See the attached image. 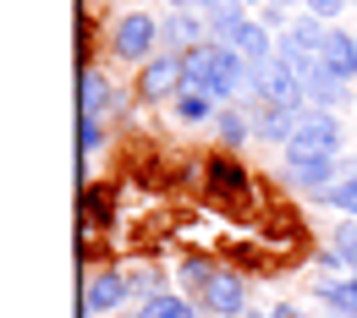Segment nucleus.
Here are the masks:
<instances>
[{
  "label": "nucleus",
  "instance_id": "nucleus-1",
  "mask_svg": "<svg viewBox=\"0 0 357 318\" xmlns=\"http://www.w3.org/2000/svg\"><path fill=\"white\" fill-rule=\"evenodd\" d=\"M286 159H341V121L330 110H303L286 143Z\"/></svg>",
  "mask_w": 357,
  "mask_h": 318
},
{
  "label": "nucleus",
  "instance_id": "nucleus-2",
  "mask_svg": "<svg viewBox=\"0 0 357 318\" xmlns=\"http://www.w3.org/2000/svg\"><path fill=\"white\" fill-rule=\"evenodd\" d=\"M253 93L264 99V104H280V110H308V88H303V77L275 55V61H264V66H253Z\"/></svg>",
  "mask_w": 357,
  "mask_h": 318
},
{
  "label": "nucleus",
  "instance_id": "nucleus-3",
  "mask_svg": "<svg viewBox=\"0 0 357 318\" xmlns=\"http://www.w3.org/2000/svg\"><path fill=\"white\" fill-rule=\"evenodd\" d=\"M165 33H160V17L154 11H127L121 22H116V33H110V45H116V61H154V45H160Z\"/></svg>",
  "mask_w": 357,
  "mask_h": 318
},
{
  "label": "nucleus",
  "instance_id": "nucleus-4",
  "mask_svg": "<svg viewBox=\"0 0 357 318\" xmlns=\"http://www.w3.org/2000/svg\"><path fill=\"white\" fill-rule=\"evenodd\" d=\"M181 88H187L181 49H165V55L143 61V72H137V99H143V104H154V99H176Z\"/></svg>",
  "mask_w": 357,
  "mask_h": 318
},
{
  "label": "nucleus",
  "instance_id": "nucleus-5",
  "mask_svg": "<svg viewBox=\"0 0 357 318\" xmlns=\"http://www.w3.org/2000/svg\"><path fill=\"white\" fill-rule=\"evenodd\" d=\"M198 308L215 313V318H242L248 313V280L231 274V269H215V280L198 291Z\"/></svg>",
  "mask_w": 357,
  "mask_h": 318
},
{
  "label": "nucleus",
  "instance_id": "nucleus-6",
  "mask_svg": "<svg viewBox=\"0 0 357 318\" xmlns=\"http://www.w3.org/2000/svg\"><path fill=\"white\" fill-rule=\"evenodd\" d=\"M127 296H132V285H127V274H116V269L89 274V280H83V313L116 318L121 308H127Z\"/></svg>",
  "mask_w": 357,
  "mask_h": 318
},
{
  "label": "nucleus",
  "instance_id": "nucleus-7",
  "mask_svg": "<svg viewBox=\"0 0 357 318\" xmlns=\"http://www.w3.org/2000/svg\"><path fill=\"white\" fill-rule=\"evenodd\" d=\"M330 28L335 22H324V17H291L286 22V33H280V55H303V61H319V49L330 39Z\"/></svg>",
  "mask_w": 357,
  "mask_h": 318
},
{
  "label": "nucleus",
  "instance_id": "nucleus-8",
  "mask_svg": "<svg viewBox=\"0 0 357 318\" xmlns=\"http://www.w3.org/2000/svg\"><path fill=\"white\" fill-rule=\"evenodd\" d=\"M225 45H236V55H242L248 66H264V61H275V55H280L275 28H269V22H253V17H248V22H242V28L225 39Z\"/></svg>",
  "mask_w": 357,
  "mask_h": 318
},
{
  "label": "nucleus",
  "instance_id": "nucleus-9",
  "mask_svg": "<svg viewBox=\"0 0 357 318\" xmlns=\"http://www.w3.org/2000/svg\"><path fill=\"white\" fill-rule=\"evenodd\" d=\"M319 66H324L330 77H341V83H357V39L347 28H330V39L319 49Z\"/></svg>",
  "mask_w": 357,
  "mask_h": 318
},
{
  "label": "nucleus",
  "instance_id": "nucleus-10",
  "mask_svg": "<svg viewBox=\"0 0 357 318\" xmlns=\"http://www.w3.org/2000/svg\"><path fill=\"white\" fill-rule=\"evenodd\" d=\"M77 110L83 116H116V83L99 72V66H83V88H77Z\"/></svg>",
  "mask_w": 357,
  "mask_h": 318
},
{
  "label": "nucleus",
  "instance_id": "nucleus-11",
  "mask_svg": "<svg viewBox=\"0 0 357 318\" xmlns=\"http://www.w3.org/2000/svg\"><path fill=\"white\" fill-rule=\"evenodd\" d=\"M291 132H297V110H280V104H253V137H264V143H275V148H286L291 143Z\"/></svg>",
  "mask_w": 357,
  "mask_h": 318
},
{
  "label": "nucleus",
  "instance_id": "nucleus-12",
  "mask_svg": "<svg viewBox=\"0 0 357 318\" xmlns=\"http://www.w3.org/2000/svg\"><path fill=\"white\" fill-rule=\"evenodd\" d=\"M286 182L303 186V192H330V186L341 182V170H335V159H286Z\"/></svg>",
  "mask_w": 357,
  "mask_h": 318
},
{
  "label": "nucleus",
  "instance_id": "nucleus-13",
  "mask_svg": "<svg viewBox=\"0 0 357 318\" xmlns=\"http://www.w3.org/2000/svg\"><path fill=\"white\" fill-rule=\"evenodd\" d=\"M160 33L171 39V45L187 55V49L204 45V33H209V17L204 11H171V17H160Z\"/></svg>",
  "mask_w": 357,
  "mask_h": 318
},
{
  "label": "nucleus",
  "instance_id": "nucleus-14",
  "mask_svg": "<svg viewBox=\"0 0 357 318\" xmlns=\"http://www.w3.org/2000/svg\"><path fill=\"white\" fill-rule=\"evenodd\" d=\"M303 88H308V110H335V104H347V99H352V88H347L341 77H330L324 66L313 72V77L303 83Z\"/></svg>",
  "mask_w": 357,
  "mask_h": 318
},
{
  "label": "nucleus",
  "instance_id": "nucleus-15",
  "mask_svg": "<svg viewBox=\"0 0 357 318\" xmlns=\"http://www.w3.org/2000/svg\"><path fill=\"white\" fill-rule=\"evenodd\" d=\"M171 110H176L181 127H204V121H215V116H220L209 93H192V88H181L176 99H171Z\"/></svg>",
  "mask_w": 357,
  "mask_h": 318
},
{
  "label": "nucleus",
  "instance_id": "nucleus-16",
  "mask_svg": "<svg viewBox=\"0 0 357 318\" xmlns=\"http://www.w3.org/2000/svg\"><path fill=\"white\" fill-rule=\"evenodd\" d=\"M319 296L330 313H347L357 318V274H341V280H319Z\"/></svg>",
  "mask_w": 357,
  "mask_h": 318
},
{
  "label": "nucleus",
  "instance_id": "nucleus-17",
  "mask_svg": "<svg viewBox=\"0 0 357 318\" xmlns=\"http://www.w3.org/2000/svg\"><path fill=\"white\" fill-rule=\"evenodd\" d=\"M215 132H220L225 148H242V143L253 137V116H242V110H220V116H215Z\"/></svg>",
  "mask_w": 357,
  "mask_h": 318
},
{
  "label": "nucleus",
  "instance_id": "nucleus-18",
  "mask_svg": "<svg viewBox=\"0 0 357 318\" xmlns=\"http://www.w3.org/2000/svg\"><path fill=\"white\" fill-rule=\"evenodd\" d=\"M209 186H215V192H225V198H236V192H248V176H242V165L215 159V165H209Z\"/></svg>",
  "mask_w": 357,
  "mask_h": 318
},
{
  "label": "nucleus",
  "instance_id": "nucleus-19",
  "mask_svg": "<svg viewBox=\"0 0 357 318\" xmlns=\"http://www.w3.org/2000/svg\"><path fill=\"white\" fill-rule=\"evenodd\" d=\"M242 22H248V0H231L220 11H209V33H215V39H231Z\"/></svg>",
  "mask_w": 357,
  "mask_h": 318
},
{
  "label": "nucleus",
  "instance_id": "nucleus-20",
  "mask_svg": "<svg viewBox=\"0 0 357 318\" xmlns=\"http://www.w3.org/2000/svg\"><path fill=\"white\" fill-rule=\"evenodd\" d=\"M324 203H330V209H341V214H357V170H347L341 182L330 186V192H324Z\"/></svg>",
  "mask_w": 357,
  "mask_h": 318
},
{
  "label": "nucleus",
  "instance_id": "nucleus-21",
  "mask_svg": "<svg viewBox=\"0 0 357 318\" xmlns=\"http://www.w3.org/2000/svg\"><path fill=\"white\" fill-rule=\"evenodd\" d=\"M77 143H83V154H99V148H105V121H99V116H83V127H77Z\"/></svg>",
  "mask_w": 357,
  "mask_h": 318
},
{
  "label": "nucleus",
  "instance_id": "nucleus-22",
  "mask_svg": "<svg viewBox=\"0 0 357 318\" xmlns=\"http://www.w3.org/2000/svg\"><path fill=\"white\" fill-rule=\"evenodd\" d=\"M209 280H215V264H204V258H187V264H181V285H187V291H204Z\"/></svg>",
  "mask_w": 357,
  "mask_h": 318
},
{
  "label": "nucleus",
  "instance_id": "nucleus-23",
  "mask_svg": "<svg viewBox=\"0 0 357 318\" xmlns=\"http://www.w3.org/2000/svg\"><path fill=\"white\" fill-rule=\"evenodd\" d=\"M330 247H335V253H347V258L357 264V214H352V220H341V225H335V241H330Z\"/></svg>",
  "mask_w": 357,
  "mask_h": 318
},
{
  "label": "nucleus",
  "instance_id": "nucleus-24",
  "mask_svg": "<svg viewBox=\"0 0 357 318\" xmlns=\"http://www.w3.org/2000/svg\"><path fill=\"white\" fill-rule=\"evenodd\" d=\"M303 6H308L313 17H324V22H335V17H341V11L352 6V0H303Z\"/></svg>",
  "mask_w": 357,
  "mask_h": 318
},
{
  "label": "nucleus",
  "instance_id": "nucleus-25",
  "mask_svg": "<svg viewBox=\"0 0 357 318\" xmlns=\"http://www.w3.org/2000/svg\"><path fill=\"white\" fill-rule=\"evenodd\" d=\"M269 318H308V313H297V308H275Z\"/></svg>",
  "mask_w": 357,
  "mask_h": 318
},
{
  "label": "nucleus",
  "instance_id": "nucleus-26",
  "mask_svg": "<svg viewBox=\"0 0 357 318\" xmlns=\"http://www.w3.org/2000/svg\"><path fill=\"white\" fill-rule=\"evenodd\" d=\"M171 11H198V0H171Z\"/></svg>",
  "mask_w": 357,
  "mask_h": 318
},
{
  "label": "nucleus",
  "instance_id": "nucleus-27",
  "mask_svg": "<svg viewBox=\"0 0 357 318\" xmlns=\"http://www.w3.org/2000/svg\"><path fill=\"white\" fill-rule=\"evenodd\" d=\"M248 6H269V0H248Z\"/></svg>",
  "mask_w": 357,
  "mask_h": 318
},
{
  "label": "nucleus",
  "instance_id": "nucleus-28",
  "mask_svg": "<svg viewBox=\"0 0 357 318\" xmlns=\"http://www.w3.org/2000/svg\"><path fill=\"white\" fill-rule=\"evenodd\" d=\"M324 318H347V313H324Z\"/></svg>",
  "mask_w": 357,
  "mask_h": 318
},
{
  "label": "nucleus",
  "instance_id": "nucleus-29",
  "mask_svg": "<svg viewBox=\"0 0 357 318\" xmlns=\"http://www.w3.org/2000/svg\"><path fill=\"white\" fill-rule=\"evenodd\" d=\"M280 6H291V0H280Z\"/></svg>",
  "mask_w": 357,
  "mask_h": 318
},
{
  "label": "nucleus",
  "instance_id": "nucleus-30",
  "mask_svg": "<svg viewBox=\"0 0 357 318\" xmlns=\"http://www.w3.org/2000/svg\"><path fill=\"white\" fill-rule=\"evenodd\" d=\"M242 318H253V313H242Z\"/></svg>",
  "mask_w": 357,
  "mask_h": 318
},
{
  "label": "nucleus",
  "instance_id": "nucleus-31",
  "mask_svg": "<svg viewBox=\"0 0 357 318\" xmlns=\"http://www.w3.org/2000/svg\"><path fill=\"white\" fill-rule=\"evenodd\" d=\"M352 6H357V0H352Z\"/></svg>",
  "mask_w": 357,
  "mask_h": 318
}]
</instances>
